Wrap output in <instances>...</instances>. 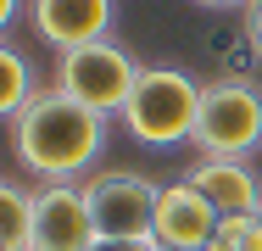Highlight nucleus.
<instances>
[{
  "label": "nucleus",
  "instance_id": "1",
  "mask_svg": "<svg viewBox=\"0 0 262 251\" xmlns=\"http://www.w3.org/2000/svg\"><path fill=\"white\" fill-rule=\"evenodd\" d=\"M101 151H106V117L61 90H39L11 117L17 168L45 179V184H78V173L95 168Z\"/></svg>",
  "mask_w": 262,
  "mask_h": 251
},
{
  "label": "nucleus",
  "instance_id": "2",
  "mask_svg": "<svg viewBox=\"0 0 262 251\" xmlns=\"http://www.w3.org/2000/svg\"><path fill=\"white\" fill-rule=\"evenodd\" d=\"M117 117H123L128 140H140V145H151V151L184 145V140H195L201 84L190 73H179V67H145L140 84H134V95H128V106Z\"/></svg>",
  "mask_w": 262,
  "mask_h": 251
},
{
  "label": "nucleus",
  "instance_id": "3",
  "mask_svg": "<svg viewBox=\"0 0 262 251\" xmlns=\"http://www.w3.org/2000/svg\"><path fill=\"white\" fill-rule=\"evenodd\" d=\"M190 145L201 156H251L262 145V90L251 78L201 84V117Z\"/></svg>",
  "mask_w": 262,
  "mask_h": 251
},
{
  "label": "nucleus",
  "instance_id": "4",
  "mask_svg": "<svg viewBox=\"0 0 262 251\" xmlns=\"http://www.w3.org/2000/svg\"><path fill=\"white\" fill-rule=\"evenodd\" d=\"M140 73H145V67H140L123 45L95 39V45H78V50H61V56H56V84L51 90L84 100L90 112L106 117V112H123V106H128Z\"/></svg>",
  "mask_w": 262,
  "mask_h": 251
},
{
  "label": "nucleus",
  "instance_id": "5",
  "mask_svg": "<svg viewBox=\"0 0 262 251\" xmlns=\"http://www.w3.org/2000/svg\"><path fill=\"white\" fill-rule=\"evenodd\" d=\"M84 196L95 212V229L106 240H151V218H157L162 184H151L134 168H101L95 179H84Z\"/></svg>",
  "mask_w": 262,
  "mask_h": 251
},
{
  "label": "nucleus",
  "instance_id": "6",
  "mask_svg": "<svg viewBox=\"0 0 262 251\" xmlns=\"http://www.w3.org/2000/svg\"><path fill=\"white\" fill-rule=\"evenodd\" d=\"M217 223H223V212L190 179H179V184H162V196H157L151 240H157V251H207Z\"/></svg>",
  "mask_w": 262,
  "mask_h": 251
},
{
  "label": "nucleus",
  "instance_id": "7",
  "mask_svg": "<svg viewBox=\"0 0 262 251\" xmlns=\"http://www.w3.org/2000/svg\"><path fill=\"white\" fill-rule=\"evenodd\" d=\"M101 240L95 212L84 184H45L39 190V223H34V251H90Z\"/></svg>",
  "mask_w": 262,
  "mask_h": 251
},
{
  "label": "nucleus",
  "instance_id": "8",
  "mask_svg": "<svg viewBox=\"0 0 262 251\" xmlns=\"http://www.w3.org/2000/svg\"><path fill=\"white\" fill-rule=\"evenodd\" d=\"M28 23H34V34L61 56V50L106 39V28H112V0H28Z\"/></svg>",
  "mask_w": 262,
  "mask_h": 251
},
{
  "label": "nucleus",
  "instance_id": "9",
  "mask_svg": "<svg viewBox=\"0 0 262 251\" xmlns=\"http://www.w3.org/2000/svg\"><path fill=\"white\" fill-rule=\"evenodd\" d=\"M184 179H190L223 218H234V212H262V184H257V173L246 168V156H201Z\"/></svg>",
  "mask_w": 262,
  "mask_h": 251
},
{
  "label": "nucleus",
  "instance_id": "10",
  "mask_svg": "<svg viewBox=\"0 0 262 251\" xmlns=\"http://www.w3.org/2000/svg\"><path fill=\"white\" fill-rule=\"evenodd\" d=\"M34 223H39V190L23 179L0 184V251H34Z\"/></svg>",
  "mask_w": 262,
  "mask_h": 251
},
{
  "label": "nucleus",
  "instance_id": "11",
  "mask_svg": "<svg viewBox=\"0 0 262 251\" xmlns=\"http://www.w3.org/2000/svg\"><path fill=\"white\" fill-rule=\"evenodd\" d=\"M39 95L34 90V78H28V61H23V50L17 45H6L0 50V112H6V123L28 106V100Z\"/></svg>",
  "mask_w": 262,
  "mask_h": 251
},
{
  "label": "nucleus",
  "instance_id": "12",
  "mask_svg": "<svg viewBox=\"0 0 262 251\" xmlns=\"http://www.w3.org/2000/svg\"><path fill=\"white\" fill-rule=\"evenodd\" d=\"M257 212H234V218H223L217 223V235L207 240V251H246V223H251Z\"/></svg>",
  "mask_w": 262,
  "mask_h": 251
},
{
  "label": "nucleus",
  "instance_id": "13",
  "mask_svg": "<svg viewBox=\"0 0 262 251\" xmlns=\"http://www.w3.org/2000/svg\"><path fill=\"white\" fill-rule=\"evenodd\" d=\"M246 39H251V50L262 56V0H251V6H246Z\"/></svg>",
  "mask_w": 262,
  "mask_h": 251
},
{
  "label": "nucleus",
  "instance_id": "14",
  "mask_svg": "<svg viewBox=\"0 0 262 251\" xmlns=\"http://www.w3.org/2000/svg\"><path fill=\"white\" fill-rule=\"evenodd\" d=\"M90 251H157V240H106V235H101Z\"/></svg>",
  "mask_w": 262,
  "mask_h": 251
},
{
  "label": "nucleus",
  "instance_id": "15",
  "mask_svg": "<svg viewBox=\"0 0 262 251\" xmlns=\"http://www.w3.org/2000/svg\"><path fill=\"white\" fill-rule=\"evenodd\" d=\"M17 11H28L23 0H0V23H17Z\"/></svg>",
  "mask_w": 262,
  "mask_h": 251
},
{
  "label": "nucleus",
  "instance_id": "16",
  "mask_svg": "<svg viewBox=\"0 0 262 251\" xmlns=\"http://www.w3.org/2000/svg\"><path fill=\"white\" fill-rule=\"evenodd\" d=\"M195 6H212L217 11V6H251V0H195Z\"/></svg>",
  "mask_w": 262,
  "mask_h": 251
},
{
  "label": "nucleus",
  "instance_id": "17",
  "mask_svg": "<svg viewBox=\"0 0 262 251\" xmlns=\"http://www.w3.org/2000/svg\"><path fill=\"white\" fill-rule=\"evenodd\" d=\"M257 218H262V212H257Z\"/></svg>",
  "mask_w": 262,
  "mask_h": 251
}]
</instances>
